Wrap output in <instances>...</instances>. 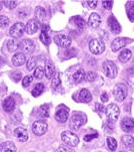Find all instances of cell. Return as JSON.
Instances as JSON below:
<instances>
[{
    "label": "cell",
    "mask_w": 134,
    "mask_h": 152,
    "mask_svg": "<svg viewBox=\"0 0 134 152\" xmlns=\"http://www.w3.org/2000/svg\"><path fill=\"white\" fill-rule=\"evenodd\" d=\"M89 50L93 55H100L105 50V45L101 39L98 38H93L88 43Z\"/></svg>",
    "instance_id": "6da1fadb"
},
{
    "label": "cell",
    "mask_w": 134,
    "mask_h": 152,
    "mask_svg": "<svg viewBox=\"0 0 134 152\" xmlns=\"http://www.w3.org/2000/svg\"><path fill=\"white\" fill-rule=\"evenodd\" d=\"M61 139L67 146H76L79 143V138L71 131H63L61 133Z\"/></svg>",
    "instance_id": "7a4b0ae2"
},
{
    "label": "cell",
    "mask_w": 134,
    "mask_h": 152,
    "mask_svg": "<svg viewBox=\"0 0 134 152\" xmlns=\"http://www.w3.org/2000/svg\"><path fill=\"white\" fill-rule=\"evenodd\" d=\"M105 114L110 122H116V120L119 117L120 110L116 104H110L105 110Z\"/></svg>",
    "instance_id": "3957f363"
},
{
    "label": "cell",
    "mask_w": 134,
    "mask_h": 152,
    "mask_svg": "<svg viewBox=\"0 0 134 152\" xmlns=\"http://www.w3.org/2000/svg\"><path fill=\"white\" fill-rule=\"evenodd\" d=\"M103 71L104 74L106 75L108 78L114 79L117 76V66L113 61H106L103 63Z\"/></svg>",
    "instance_id": "277c9868"
},
{
    "label": "cell",
    "mask_w": 134,
    "mask_h": 152,
    "mask_svg": "<svg viewBox=\"0 0 134 152\" xmlns=\"http://www.w3.org/2000/svg\"><path fill=\"white\" fill-rule=\"evenodd\" d=\"M86 123V117L82 114H74L70 120V128L73 130H77Z\"/></svg>",
    "instance_id": "5b68a950"
},
{
    "label": "cell",
    "mask_w": 134,
    "mask_h": 152,
    "mask_svg": "<svg viewBox=\"0 0 134 152\" xmlns=\"http://www.w3.org/2000/svg\"><path fill=\"white\" fill-rule=\"evenodd\" d=\"M25 31V25L22 22H16L10 27L9 34L13 38H19L23 35Z\"/></svg>",
    "instance_id": "8992f818"
},
{
    "label": "cell",
    "mask_w": 134,
    "mask_h": 152,
    "mask_svg": "<svg viewBox=\"0 0 134 152\" xmlns=\"http://www.w3.org/2000/svg\"><path fill=\"white\" fill-rule=\"evenodd\" d=\"M127 88L123 84H117L113 90V95L117 101H123L127 97Z\"/></svg>",
    "instance_id": "52a82bcc"
},
{
    "label": "cell",
    "mask_w": 134,
    "mask_h": 152,
    "mask_svg": "<svg viewBox=\"0 0 134 152\" xmlns=\"http://www.w3.org/2000/svg\"><path fill=\"white\" fill-rule=\"evenodd\" d=\"M47 128H48V126L46 124V122H44V121H42V120H38V121H35L32 124V132L34 133L36 136H41L46 133Z\"/></svg>",
    "instance_id": "ba28073f"
},
{
    "label": "cell",
    "mask_w": 134,
    "mask_h": 152,
    "mask_svg": "<svg viewBox=\"0 0 134 152\" xmlns=\"http://www.w3.org/2000/svg\"><path fill=\"white\" fill-rule=\"evenodd\" d=\"M39 27H40V23L37 19H35V18L30 19V20H28L27 24L25 25V32L29 35H32L38 31Z\"/></svg>",
    "instance_id": "9c48e42d"
},
{
    "label": "cell",
    "mask_w": 134,
    "mask_h": 152,
    "mask_svg": "<svg viewBox=\"0 0 134 152\" xmlns=\"http://www.w3.org/2000/svg\"><path fill=\"white\" fill-rule=\"evenodd\" d=\"M20 48L24 55H30L35 50V42L31 39H23L20 42Z\"/></svg>",
    "instance_id": "30bf717a"
},
{
    "label": "cell",
    "mask_w": 134,
    "mask_h": 152,
    "mask_svg": "<svg viewBox=\"0 0 134 152\" xmlns=\"http://www.w3.org/2000/svg\"><path fill=\"white\" fill-rule=\"evenodd\" d=\"M54 42L60 48H68L71 45V38L65 34H57L54 37Z\"/></svg>",
    "instance_id": "8fae6325"
},
{
    "label": "cell",
    "mask_w": 134,
    "mask_h": 152,
    "mask_svg": "<svg viewBox=\"0 0 134 152\" xmlns=\"http://www.w3.org/2000/svg\"><path fill=\"white\" fill-rule=\"evenodd\" d=\"M121 128L126 133L134 132V120L129 117L123 118L121 121Z\"/></svg>",
    "instance_id": "7c38bea8"
},
{
    "label": "cell",
    "mask_w": 134,
    "mask_h": 152,
    "mask_svg": "<svg viewBox=\"0 0 134 152\" xmlns=\"http://www.w3.org/2000/svg\"><path fill=\"white\" fill-rule=\"evenodd\" d=\"M14 136L20 142H26L28 138H29L27 130L24 129V128H16L14 130Z\"/></svg>",
    "instance_id": "4fadbf2b"
},
{
    "label": "cell",
    "mask_w": 134,
    "mask_h": 152,
    "mask_svg": "<svg viewBox=\"0 0 134 152\" xmlns=\"http://www.w3.org/2000/svg\"><path fill=\"white\" fill-rule=\"evenodd\" d=\"M68 116H69V113H68V110L64 109H58L56 111L55 113V119L58 121L59 123H65L67 120H68Z\"/></svg>",
    "instance_id": "5bb4252c"
},
{
    "label": "cell",
    "mask_w": 134,
    "mask_h": 152,
    "mask_svg": "<svg viewBox=\"0 0 134 152\" xmlns=\"http://www.w3.org/2000/svg\"><path fill=\"white\" fill-rule=\"evenodd\" d=\"M26 61V56L23 53H15L12 58V64L15 66H21L25 64Z\"/></svg>",
    "instance_id": "9a60e30c"
},
{
    "label": "cell",
    "mask_w": 134,
    "mask_h": 152,
    "mask_svg": "<svg viewBox=\"0 0 134 152\" xmlns=\"http://www.w3.org/2000/svg\"><path fill=\"white\" fill-rule=\"evenodd\" d=\"M126 45V40L123 37H117L111 43V50L113 51H118Z\"/></svg>",
    "instance_id": "2e32d148"
},
{
    "label": "cell",
    "mask_w": 134,
    "mask_h": 152,
    "mask_svg": "<svg viewBox=\"0 0 134 152\" xmlns=\"http://www.w3.org/2000/svg\"><path fill=\"white\" fill-rule=\"evenodd\" d=\"M101 23V17L98 13H91L88 18V24L89 26L93 27V28H96L98 27Z\"/></svg>",
    "instance_id": "e0dca14e"
},
{
    "label": "cell",
    "mask_w": 134,
    "mask_h": 152,
    "mask_svg": "<svg viewBox=\"0 0 134 152\" xmlns=\"http://www.w3.org/2000/svg\"><path fill=\"white\" fill-rule=\"evenodd\" d=\"M108 24H109V27L110 29L112 30L114 33H119L121 31V26L120 24L118 23L117 19L115 18L113 15H111V16L108 18Z\"/></svg>",
    "instance_id": "ac0fdd59"
},
{
    "label": "cell",
    "mask_w": 134,
    "mask_h": 152,
    "mask_svg": "<svg viewBox=\"0 0 134 152\" xmlns=\"http://www.w3.org/2000/svg\"><path fill=\"white\" fill-rule=\"evenodd\" d=\"M44 73H45V76L47 79H51L53 77L54 73H55V68H54L53 63L50 60H47L45 61Z\"/></svg>",
    "instance_id": "d6986e66"
},
{
    "label": "cell",
    "mask_w": 134,
    "mask_h": 152,
    "mask_svg": "<svg viewBox=\"0 0 134 152\" xmlns=\"http://www.w3.org/2000/svg\"><path fill=\"white\" fill-rule=\"evenodd\" d=\"M15 105H16L15 100L12 97H8L4 100L2 106H3L4 111H6V112H12L15 109Z\"/></svg>",
    "instance_id": "ffe728a7"
},
{
    "label": "cell",
    "mask_w": 134,
    "mask_h": 152,
    "mask_svg": "<svg viewBox=\"0 0 134 152\" xmlns=\"http://www.w3.org/2000/svg\"><path fill=\"white\" fill-rule=\"evenodd\" d=\"M0 152H16V146L11 141H6L0 144Z\"/></svg>",
    "instance_id": "44dd1931"
},
{
    "label": "cell",
    "mask_w": 134,
    "mask_h": 152,
    "mask_svg": "<svg viewBox=\"0 0 134 152\" xmlns=\"http://www.w3.org/2000/svg\"><path fill=\"white\" fill-rule=\"evenodd\" d=\"M85 78H86V75H85V71L83 69H80L77 72H75V73L73 74V77H72L73 82L75 84H79V83H81V82H83Z\"/></svg>",
    "instance_id": "7402d4cb"
},
{
    "label": "cell",
    "mask_w": 134,
    "mask_h": 152,
    "mask_svg": "<svg viewBox=\"0 0 134 152\" xmlns=\"http://www.w3.org/2000/svg\"><path fill=\"white\" fill-rule=\"evenodd\" d=\"M131 56H132V53H131V50H123L120 53V55L118 56V60H119V61H121V63H127L128 61L131 58Z\"/></svg>",
    "instance_id": "603a6c76"
},
{
    "label": "cell",
    "mask_w": 134,
    "mask_h": 152,
    "mask_svg": "<svg viewBox=\"0 0 134 152\" xmlns=\"http://www.w3.org/2000/svg\"><path fill=\"white\" fill-rule=\"evenodd\" d=\"M79 100L81 102L84 103H88L92 100V96L90 94V92L86 89H82L80 93H79Z\"/></svg>",
    "instance_id": "cb8c5ba5"
},
{
    "label": "cell",
    "mask_w": 134,
    "mask_h": 152,
    "mask_svg": "<svg viewBox=\"0 0 134 152\" xmlns=\"http://www.w3.org/2000/svg\"><path fill=\"white\" fill-rule=\"evenodd\" d=\"M126 13L130 21H134V1H128L126 3Z\"/></svg>",
    "instance_id": "d4e9b609"
},
{
    "label": "cell",
    "mask_w": 134,
    "mask_h": 152,
    "mask_svg": "<svg viewBox=\"0 0 134 152\" xmlns=\"http://www.w3.org/2000/svg\"><path fill=\"white\" fill-rule=\"evenodd\" d=\"M40 39L45 45H48L50 43L51 39L49 37V35H48V27L47 26H44L42 28V31L40 33Z\"/></svg>",
    "instance_id": "484cf974"
},
{
    "label": "cell",
    "mask_w": 134,
    "mask_h": 152,
    "mask_svg": "<svg viewBox=\"0 0 134 152\" xmlns=\"http://www.w3.org/2000/svg\"><path fill=\"white\" fill-rule=\"evenodd\" d=\"M7 48H8V50L11 51V53H13V51H16L18 48H20V42L19 40L15 39H9L8 42H7Z\"/></svg>",
    "instance_id": "4316f807"
},
{
    "label": "cell",
    "mask_w": 134,
    "mask_h": 152,
    "mask_svg": "<svg viewBox=\"0 0 134 152\" xmlns=\"http://www.w3.org/2000/svg\"><path fill=\"white\" fill-rule=\"evenodd\" d=\"M121 141H122V143L124 144L127 148L134 149V138L132 136H123V137L121 138Z\"/></svg>",
    "instance_id": "83f0119b"
},
{
    "label": "cell",
    "mask_w": 134,
    "mask_h": 152,
    "mask_svg": "<svg viewBox=\"0 0 134 152\" xmlns=\"http://www.w3.org/2000/svg\"><path fill=\"white\" fill-rule=\"evenodd\" d=\"M45 15H46V12L43 7L38 6L37 8L35 9V17L38 21H42V20L45 18Z\"/></svg>",
    "instance_id": "f1b7e54d"
},
{
    "label": "cell",
    "mask_w": 134,
    "mask_h": 152,
    "mask_svg": "<svg viewBox=\"0 0 134 152\" xmlns=\"http://www.w3.org/2000/svg\"><path fill=\"white\" fill-rule=\"evenodd\" d=\"M43 90H44V85L41 84V83L36 84L35 86H34V89H33V90H32V92H31L32 96H34V97H39L40 95L42 94Z\"/></svg>",
    "instance_id": "f546056e"
},
{
    "label": "cell",
    "mask_w": 134,
    "mask_h": 152,
    "mask_svg": "<svg viewBox=\"0 0 134 152\" xmlns=\"http://www.w3.org/2000/svg\"><path fill=\"white\" fill-rule=\"evenodd\" d=\"M61 81H60V75H59L58 72H55L52 77V87L53 89H57V88L60 87Z\"/></svg>",
    "instance_id": "4dcf8cb0"
},
{
    "label": "cell",
    "mask_w": 134,
    "mask_h": 152,
    "mask_svg": "<svg viewBox=\"0 0 134 152\" xmlns=\"http://www.w3.org/2000/svg\"><path fill=\"white\" fill-rule=\"evenodd\" d=\"M106 143H107L108 148H109L111 151H115V150L117 149V141L115 140L114 138L108 137V138L106 139Z\"/></svg>",
    "instance_id": "1f68e13d"
},
{
    "label": "cell",
    "mask_w": 134,
    "mask_h": 152,
    "mask_svg": "<svg viewBox=\"0 0 134 152\" xmlns=\"http://www.w3.org/2000/svg\"><path fill=\"white\" fill-rule=\"evenodd\" d=\"M39 116H41V117L43 118H46L49 116V106L48 105H42V106H40L39 108Z\"/></svg>",
    "instance_id": "d6a6232c"
},
{
    "label": "cell",
    "mask_w": 134,
    "mask_h": 152,
    "mask_svg": "<svg viewBox=\"0 0 134 152\" xmlns=\"http://www.w3.org/2000/svg\"><path fill=\"white\" fill-rule=\"evenodd\" d=\"M44 75H45L44 69H43L42 66H37V68L34 69V72H33V76H34L36 79H42Z\"/></svg>",
    "instance_id": "836d02e7"
},
{
    "label": "cell",
    "mask_w": 134,
    "mask_h": 152,
    "mask_svg": "<svg viewBox=\"0 0 134 152\" xmlns=\"http://www.w3.org/2000/svg\"><path fill=\"white\" fill-rule=\"evenodd\" d=\"M73 20H74V21H75V24H76L78 27H80V28H84L85 26H86V23H85L84 19L82 18V17H80V16H76V17H74Z\"/></svg>",
    "instance_id": "e575fe53"
},
{
    "label": "cell",
    "mask_w": 134,
    "mask_h": 152,
    "mask_svg": "<svg viewBox=\"0 0 134 152\" xmlns=\"http://www.w3.org/2000/svg\"><path fill=\"white\" fill-rule=\"evenodd\" d=\"M35 65H36V58L35 56H31L27 61V65H26L27 69L28 71H32L35 68Z\"/></svg>",
    "instance_id": "d590c367"
},
{
    "label": "cell",
    "mask_w": 134,
    "mask_h": 152,
    "mask_svg": "<svg viewBox=\"0 0 134 152\" xmlns=\"http://www.w3.org/2000/svg\"><path fill=\"white\" fill-rule=\"evenodd\" d=\"M9 24L8 17L4 16V15H0V27H5Z\"/></svg>",
    "instance_id": "8d00e7d4"
},
{
    "label": "cell",
    "mask_w": 134,
    "mask_h": 152,
    "mask_svg": "<svg viewBox=\"0 0 134 152\" xmlns=\"http://www.w3.org/2000/svg\"><path fill=\"white\" fill-rule=\"evenodd\" d=\"M3 4L8 9H14L15 7H16L17 5H18V2L17 1H4Z\"/></svg>",
    "instance_id": "74e56055"
},
{
    "label": "cell",
    "mask_w": 134,
    "mask_h": 152,
    "mask_svg": "<svg viewBox=\"0 0 134 152\" xmlns=\"http://www.w3.org/2000/svg\"><path fill=\"white\" fill-rule=\"evenodd\" d=\"M33 81V77L32 76H26L24 79L22 80V85L23 87H28L30 84H31V82Z\"/></svg>",
    "instance_id": "f35d334b"
},
{
    "label": "cell",
    "mask_w": 134,
    "mask_h": 152,
    "mask_svg": "<svg viewBox=\"0 0 134 152\" xmlns=\"http://www.w3.org/2000/svg\"><path fill=\"white\" fill-rule=\"evenodd\" d=\"M96 74L94 73V72H89L88 74L86 75V79L88 82H93L95 79H96Z\"/></svg>",
    "instance_id": "ab89813d"
},
{
    "label": "cell",
    "mask_w": 134,
    "mask_h": 152,
    "mask_svg": "<svg viewBox=\"0 0 134 152\" xmlns=\"http://www.w3.org/2000/svg\"><path fill=\"white\" fill-rule=\"evenodd\" d=\"M113 4H114L113 1H103L102 2L103 7H104L105 9H109V10L113 7Z\"/></svg>",
    "instance_id": "60d3db41"
},
{
    "label": "cell",
    "mask_w": 134,
    "mask_h": 152,
    "mask_svg": "<svg viewBox=\"0 0 134 152\" xmlns=\"http://www.w3.org/2000/svg\"><path fill=\"white\" fill-rule=\"evenodd\" d=\"M55 152H73L70 148L66 147V146H60L59 148L56 149Z\"/></svg>",
    "instance_id": "b9f144b4"
},
{
    "label": "cell",
    "mask_w": 134,
    "mask_h": 152,
    "mask_svg": "<svg viewBox=\"0 0 134 152\" xmlns=\"http://www.w3.org/2000/svg\"><path fill=\"white\" fill-rule=\"evenodd\" d=\"M85 4H87L88 5V7L89 8H95V7L97 6V4H98V1H86V2H84Z\"/></svg>",
    "instance_id": "7bdbcfd3"
},
{
    "label": "cell",
    "mask_w": 134,
    "mask_h": 152,
    "mask_svg": "<svg viewBox=\"0 0 134 152\" xmlns=\"http://www.w3.org/2000/svg\"><path fill=\"white\" fill-rule=\"evenodd\" d=\"M100 99H101V101L103 102V103H106L107 101H108V95H107V93H102L101 94V96H100Z\"/></svg>",
    "instance_id": "ee69618b"
},
{
    "label": "cell",
    "mask_w": 134,
    "mask_h": 152,
    "mask_svg": "<svg viewBox=\"0 0 134 152\" xmlns=\"http://www.w3.org/2000/svg\"><path fill=\"white\" fill-rule=\"evenodd\" d=\"M94 138H97V134H92V135H86L84 137V140L85 141H90V140H92V139H94Z\"/></svg>",
    "instance_id": "f6af8a7d"
},
{
    "label": "cell",
    "mask_w": 134,
    "mask_h": 152,
    "mask_svg": "<svg viewBox=\"0 0 134 152\" xmlns=\"http://www.w3.org/2000/svg\"><path fill=\"white\" fill-rule=\"evenodd\" d=\"M1 9H2V3L0 2V11H1Z\"/></svg>",
    "instance_id": "bcb514c9"
}]
</instances>
